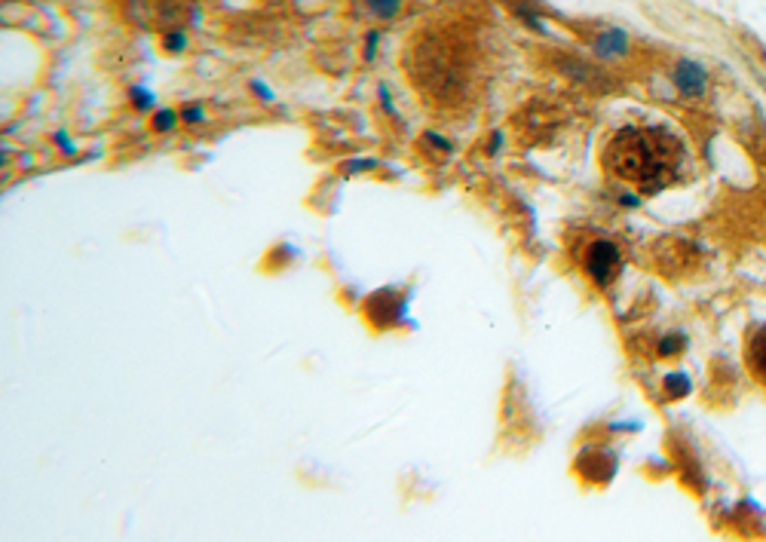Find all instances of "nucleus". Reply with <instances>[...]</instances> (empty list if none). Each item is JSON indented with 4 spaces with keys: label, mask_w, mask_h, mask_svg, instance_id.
Returning <instances> with one entry per match:
<instances>
[{
    "label": "nucleus",
    "mask_w": 766,
    "mask_h": 542,
    "mask_svg": "<svg viewBox=\"0 0 766 542\" xmlns=\"http://www.w3.org/2000/svg\"><path fill=\"white\" fill-rule=\"evenodd\" d=\"M680 160V145L665 129H622L608 147V166L619 178L635 181L644 194H656L669 185Z\"/></svg>",
    "instance_id": "f257e3e1"
},
{
    "label": "nucleus",
    "mask_w": 766,
    "mask_h": 542,
    "mask_svg": "<svg viewBox=\"0 0 766 542\" xmlns=\"http://www.w3.org/2000/svg\"><path fill=\"white\" fill-rule=\"evenodd\" d=\"M145 6H148V13L136 15L145 28L179 31L184 25V13H188V4H184V0H132V10H145Z\"/></svg>",
    "instance_id": "f03ea898"
},
{
    "label": "nucleus",
    "mask_w": 766,
    "mask_h": 542,
    "mask_svg": "<svg viewBox=\"0 0 766 542\" xmlns=\"http://www.w3.org/2000/svg\"><path fill=\"white\" fill-rule=\"evenodd\" d=\"M619 264H622V255H619V248L608 243V239H601V243H595L592 248H588V255H586V270H588V276H592L597 286H610L613 276L619 273Z\"/></svg>",
    "instance_id": "7ed1b4c3"
},
{
    "label": "nucleus",
    "mask_w": 766,
    "mask_h": 542,
    "mask_svg": "<svg viewBox=\"0 0 766 542\" xmlns=\"http://www.w3.org/2000/svg\"><path fill=\"white\" fill-rule=\"evenodd\" d=\"M671 80H675V86L687 98L705 95V86H709V74H705V68H702V65H696V62H689V58L678 62V68H675V74H671Z\"/></svg>",
    "instance_id": "20e7f679"
},
{
    "label": "nucleus",
    "mask_w": 766,
    "mask_h": 542,
    "mask_svg": "<svg viewBox=\"0 0 766 542\" xmlns=\"http://www.w3.org/2000/svg\"><path fill=\"white\" fill-rule=\"evenodd\" d=\"M626 49H628V37L622 35L619 28H613L595 40V53L601 58H619V55H626Z\"/></svg>",
    "instance_id": "39448f33"
},
{
    "label": "nucleus",
    "mask_w": 766,
    "mask_h": 542,
    "mask_svg": "<svg viewBox=\"0 0 766 542\" xmlns=\"http://www.w3.org/2000/svg\"><path fill=\"white\" fill-rule=\"evenodd\" d=\"M748 362H751V368L757 377L766 380V325L763 328H757V335L751 337V349H748Z\"/></svg>",
    "instance_id": "423d86ee"
},
{
    "label": "nucleus",
    "mask_w": 766,
    "mask_h": 542,
    "mask_svg": "<svg viewBox=\"0 0 766 542\" xmlns=\"http://www.w3.org/2000/svg\"><path fill=\"white\" fill-rule=\"evenodd\" d=\"M689 386H693V383H689V377L684 371H675V374L665 377V396L669 398H684L689 393Z\"/></svg>",
    "instance_id": "0eeeda50"
},
{
    "label": "nucleus",
    "mask_w": 766,
    "mask_h": 542,
    "mask_svg": "<svg viewBox=\"0 0 766 542\" xmlns=\"http://www.w3.org/2000/svg\"><path fill=\"white\" fill-rule=\"evenodd\" d=\"M368 10L381 15V19H393L402 10V0H368Z\"/></svg>",
    "instance_id": "6e6552de"
},
{
    "label": "nucleus",
    "mask_w": 766,
    "mask_h": 542,
    "mask_svg": "<svg viewBox=\"0 0 766 542\" xmlns=\"http://www.w3.org/2000/svg\"><path fill=\"white\" fill-rule=\"evenodd\" d=\"M163 46L169 49V53H181L184 46H188V35L179 28V31H166V37H163Z\"/></svg>",
    "instance_id": "1a4fd4ad"
},
{
    "label": "nucleus",
    "mask_w": 766,
    "mask_h": 542,
    "mask_svg": "<svg viewBox=\"0 0 766 542\" xmlns=\"http://www.w3.org/2000/svg\"><path fill=\"white\" fill-rule=\"evenodd\" d=\"M175 120H179V114H175L172 107H163V111L154 116V129L157 132H169L175 126Z\"/></svg>",
    "instance_id": "9d476101"
},
{
    "label": "nucleus",
    "mask_w": 766,
    "mask_h": 542,
    "mask_svg": "<svg viewBox=\"0 0 766 542\" xmlns=\"http://www.w3.org/2000/svg\"><path fill=\"white\" fill-rule=\"evenodd\" d=\"M684 344H687V337H684V335H671V337H662V344H659V353H662V356H675V353H680V349H684Z\"/></svg>",
    "instance_id": "9b49d317"
},
{
    "label": "nucleus",
    "mask_w": 766,
    "mask_h": 542,
    "mask_svg": "<svg viewBox=\"0 0 766 542\" xmlns=\"http://www.w3.org/2000/svg\"><path fill=\"white\" fill-rule=\"evenodd\" d=\"M132 105H136L138 111H150V107H154V93H148V89L136 86V89H132Z\"/></svg>",
    "instance_id": "f8f14e48"
},
{
    "label": "nucleus",
    "mask_w": 766,
    "mask_h": 542,
    "mask_svg": "<svg viewBox=\"0 0 766 542\" xmlns=\"http://www.w3.org/2000/svg\"><path fill=\"white\" fill-rule=\"evenodd\" d=\"M368 169H377V160H350L343 163V175H362Z\"/></svg>",
    "instance_id": "ddd939ff"
},
{
    "label": "nucleus",
    "mask_w": 766,
    "mask_h": 542,
    "mask_svg": "<svg viewBox=\"0 0 766 542\" xmlns=\"http://www.w3.org/2000/svg\"><path fill=\"white\" fill-rule=\"evenodd\" d=\"M56 145L62 147V154H65V156H74V154H77V147L71 145V138H68V132H65V129H58V132H56Z\"/></svg>",
    "instance_id": "4468645a"
},
{
    "label": "nucleus",
    "mask_w": 766,
    "mask_h": 542,
    "mask_svg": "<svg viewBox=\"0 0 766 542\" xmlns=\"http://www.w3.org/2000/svg\"><path fill=\"white\" fill-rule=\"evenodd\" d=\"M251 89H255V93L260 95V102H273V93L260 80H251Z\"/></svg>",
    "instance_id": "2eb2a0df"
},
{
    "label": "nucleus",
    "mask_w": 766,
    "mask_h": 542,
    "mask_svg": "<svg viewBox=\"0 0 766 542\" xmlns=\"http://www.w3.org/2000/svg\"><path fill=\"white\" fill-rule=\"evenodd\" d=\"M424 138L429 141V145H435V147H439V150H451V145H448V141H444L442 136H435V132H426Z\"/></svg>",
    "instance_id": "dca6fc26"
},
{
    "label": "nucleus",
    "mask_w": 766,
    "mask_h": 542,
    "mask_svg": "<svg viewBox=\"0 0 766 542\" xmlns=\"http://www.w3.org/2000/svg\"><path fill=\"white\" fill-rule=\"evenodd\" d=\"M184 120H188V123H199V120H203V107H188V111H184Z\"/></svg>",
    "instance_id": "f3484780"
},
{
    "label": "nucleus",
    "mask_w": 766,
    "mask_h": 542,
    "mask_svg": "<svg viewBox=\"0 0 766 542\" xmlns=\"http://www.w3.org/2000/svg\"><path fill=\"white\" fill-rule=\"evenodd\" d=\"M377 40H381V35H377V31H372V35H368V49H365V55L368 58H374V53H377Z\"/></svg>",
    "instance_id": "a211bd4d"
}]
</instances>
